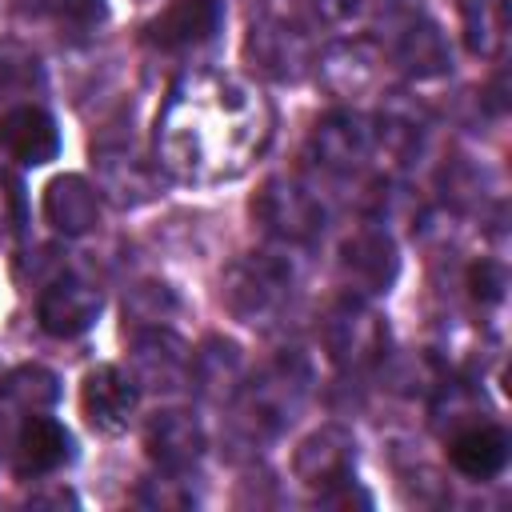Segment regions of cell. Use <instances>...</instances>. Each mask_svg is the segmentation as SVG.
Returning <instances> with one entry per match:
<instances>
[{
  "instance_id": "1",
  "label": "cell",
  "mask_w": 512,
  "mask_h": 512,
  "mask_svg": "<svg viewBox=\"0 0 512 512\" xmlns=\"http://www.w3.org/2000/svg\"><path fill=\"white\" fill-rule=\"evenodd\" d=\"M272 140V104L260 88L232 72H184L160 116L156 156L160 168L188 184H216L240 176Z\"/></svg>"
},
{
  "instance_id": "2",
  "label": "cell",
  "mask_w": 512,
  "mask_h": 512,
  "mask_svg": "<svg viewBox=\"0 0 512 512\" xmlns=\"http://www.w3.org/2000/svg\"><path fill=\"white\" fill-rule=\"evenodd\" d=\"M292 288H296V268L288 256L280 252H244L224 268L220 280V300L224 308L252 328H268L284 316V308L292 304Z\"/></svg>"
},
{
  "instance_id": "3",
  "label": "cell",
  "mask_w": 512,
  "mask_h": 512,
  "mask_svg": "<svg viewBox=\"0 0 512 512\" xmlns=\"http://www.w3.org/2000/svg\"><path fill=\"white\" fill-rule=\"evenodd\" d=\"M308 380L312 376H308V364L300 356H280V360L264 364L232 396L240 436H248L256 444V440H272L276 432H284L308 396Z\"/></svg>"
},
{
  "instance_id": "4",
  "label": "cell",
  "mask_w": 512,
  "mask_h": 512,
  "mask_svg": "<svg viewBox=\"0 0 512 512\" xmlns=\"http://www.w3.org/2000/svg\"><path fill=\"white\" fill-rule=\"evenodd\" d=\"M248 212L268 236H276L284 244H312L328 220L324 200L296 176H268L256 188Z\"/></svg>"
},
{
  "instance_id": "5",
  "label": "cell",
  "mask_w": 512,
  "mask_h": 512,
  "mask_svg": "<svg viewBox=\"0 0 512 512\" xmlns=\"http://www.w3.org/2000/svg\"><path fill=\"white\" fill-rule=\"evenodd\" d=\"M324 348L340 372H368L388 356V324L360 296H344L324 316Z\"/></svg>"
},
{
  "instance_id": "6",
  "label": "cell",
  "mask_w": 512,
  "mask_h": 512,
  "mask_svg": "<svg viewBox=\"0 0 512 512\" xmlns=\"http://www.w3.org/2000/svg\"><path fill=\"white\" fill-rule=\"evenodd\" d=\"M308 156L336 176L364 172L376 164V120L356 108H332L308 132Z\"/></svg>"
},
{
  "instance_id": "7",
  "label": "cell",
  "mask_w": 512,
  "mask_h": 512,
  "mask_svg": "<svg viewBox=\"0 0 512 512\" xmlns=\"http://www.w3.org/2000/svg\"><path fill=\"white\" fill-rule=\"evenodd\" d=\"M340 280L352 296H384L400 276V252L392 232L380 224H364L340 244Z\"/></svg>"
},
{
  "instance_id": "8",
  "label": "cell",
  "mask_w": 512,
  "mask_h": 512,
  "mask_svg": "<svg viewBox=\"0 0 512 512\" xmlns=\"http://www.w3.org/2000/svg\"><path fill=\"white\" fill-rule=\"evenodd\" d=\"M244 52H248L252 68H260L272 80H300L308 72V64H312V40L288 16H260V20H252Z\"/></svg>"
},
{
  "instance_id": "9",
  "label": "cell",
  "mask_w": 512,
  "mask_h": 512,
  "mask_svg": "<svg viewBox=\"0 0 512 512\" xmlns=\"http://www.w3.org/2000/svg\"><path fill=\"white\" fill-rule=\"evenodd\" d=\"M352 468H356V440L340 428V424H324L316 428L312 436H304L296 444V456H292V472L304 488H312L316 496L352 480Z\"/></svg>"
},
{
  "instance_id": "10",
  "label": "cell",
  "mask_w": 512,
  "mask_h": 512,
  "mask_svg": "<svg viewBox=\"0 0 512 512\" xmlns=\"http://www.w3.org/2000/svg\"><path fill=\"white\" fill-rule=\"evenodd\" d=\"M220 24H224L220 0H172L148 20L144 36L160 52H192L212 44Z\"/></svg>"
},
{
  "instance_id": "11",
  "label": "cell",
  "mask_w": 512,
  "mask_h": 512,
  "mask_svg": "<svg viewBox=\"0 0 512 512\" xmlns=\"http://www.w3.org/2000/svg\"><path fill=\"white\" fill-rule=\"evenodd\" d=\"M140 404V380L116 364H100L80 384V408L96 432H124Z\"/></svg>"
},
{
  "instance_id": "12",
  "label": "cell",
  "mask_w": 512,
  "mask_h": 512,
  "mask_svg": "<svg viewBox=\"0 0 512 512\" xmlns=\"http://www.w3.org/2000/svg\"><path fill=\"white\" fill-rule=\"evenodd\" d=\"M100 304L104 300H100L96 284H88L80 276H56L36 300V320H40V328L48 336L68 340V336H80V332H88L96 324Z\"/></svg>"
},
{
  "instance_id": "13",
  "label": "cell",
  "mask_w": 512,
  "mask_h": 512,
  "mask_svg": "<svg viewBox=\"0 0 512 512\" xmlns=\"http://www.w3.org/2000/svg\"><path fill=\"white\" fill-rule=\"evenodd\" d=\"M188 364H192V352L168 328L148 324V328H136L132 332V376L140 384L164 388V392L168 388H180L188 380Z\"/></svg>"
},
{
  "instance_id": "14",
  "label": "cell",
  "mask_w": 512,
  "mask_h": 512,
  "mask_svg": "<svg viewBox=\"0 0 512 512\" xmlns=\"http://www.w3.org/2000/svg\"><path fill=\"white\" fill-rule=\"evenodd\" d=\"M72 460V432L52 420V416H24V424L16 428V440H12V468L16 476H48V472H60L64 464Z\"/></svg>"
},
{
  "instance_id": "15",
  "label": "cell",
  "mask_w": 512,
  "mask_h": 512,
  "mask_svg": "<svg viewBox=\"0 0 512 512\" xmlns=\"http://www.w3.org/2000/svg\"><path fill=\"white\" fill-rule=\"evenodd\" d=\"M204 444H208L204 440V424L184 408H164L144 428L148 456L168 472H188L204 456Z\"/></svg>"
},
{
  "instance_id": "16",
  "label": "cell",
  "mask_w": 512,
  "mask_h": 512,
  "mask_svg": "<svg viewBox=\"0 0 512 512\" xmlns=\"http://www.w3.org/2000/svg\"><path fill=\"white\" fill-rule=\"evenodd\" d=\"M0 148L12 160L36 168V164L56 160L60 128H56V120L40 104H12V108L0 112Z\"/></svg>"
},
{
  "instance_id": "17",
  "label": "cell",
  "mask_w": 512,
  "mask_h": 512,
  "mask_svg": "<svg viewBox=\"0 0 512 512\" xmlns=\"http://www.w3.org/2000/svg\"><path fill=\"white\" fill-rule=\"evenodd\" d=\"M508 432L500 424H488V420H472L464 424L452 440H448V460L460 476L468 480H492L504 472L508 464Z\"/></svg>"
},
{
  "instance_id": "18",
  "label": "cell",
  "mask_w": 512,
  "mask_h": 512,
  "mask_svg": "<svg viewBox=\"0 0 512 512\" xmlns=\"http://www.w3.org/2000/svg\"><path fill=\"white\" fill-rule=\"evenodd\" d=\"M96 172H100V188L116 204H144L160 192L156 168L140 152H132L128 144H100L96 148Z\"/></svg>"
},
{
  "instance_id": "19",
  "label": "cell",
  "mask_w": 512,
  "mask_h": 512,
  "mask_svg": "<svg viewBox=\"0 0 512 512\" xmlns=\"http://www.w3.org/2000/svg\"><path fill=\"white\" fill-rule=\"evenodd\" d=\"M44 220L60 236L92 232L96 220H100V192H96V184H88L76 172H64V176L48 180V188H44Z\"/></svg>"
},
{
  "instance_id": "20",
  "label": "cell",
  "mask_w": 512,
  "mask_h": 512,
  "mask_svg": "<svg viewBox=\"0 0 512 512\" xmlns=\"http://www.w3.org/2000/svg\"><path fill=\"white\" fill-rule=\"evenodd\" d=\"M392 60H396L408 76H416V80H436V76H444V72L452 68V48H448L444 32H440L432 20L416 16V20H408V24L396 32V40H392Z\"/></svg>"
},
{
  "instance_id": "21",
  "label": "cell",
  "mask_w": 512,
  "mask_h": 512,
  "mask_svg": "<svg viewBox=\"0 0 512 512\" xmlns=\"http://www.w3.org/2000/svg\"><path fill=\"white\" fill-rule=\"evenodd\" d=\"M188 380L196 384L200 396L208 400H232L236 388L244 384V364H240V348L232 340H204L196 352H192V364H188Z\"/></svg>"
},
{
  "instance_id": "22",
  "label": "cell",
  "mask_w": 512,
  "mask_h": 512,
  "mask_svg": "<svg viewBox=\"0 0 512 512\" xmlns=\"http://www.w3.org/2000/svg\"><path fill=\"white\" fill-rule=\"evenodd\" d=\"M320 80L336 92V96H360L364 88H372L376 72H380V56L368 40L352 36V40H340L332 44L320 60Z\"/></svg>"
},
{
  "instance_id": "23",
  "label": "cell",
  "mask_w": 512,
  "mask_h": 512,
  "mask_svg": "<svg viewBox=\"0 0 512 512\" xmlns=\"http://www.w3.org/2000/svg\"><path fill=\"white\" fill-rule=\"evenodd\" d=\"M464 48L480 60H496L508 44V0H460Z\"/></svg>"
},
{
  "instance_id": "24",
  "label": "cell",
  "mask_w": 512,
  "mask_h": 512,
  "mask_svg": "<svg viewBox=\"0 0 512 512\" xmlns=\"http://www.w3.org/2000/svg\"><path fill=\"white\" fill-rule=\"evenodd\" d=\"M0 396L24 412H44L60 400V380L44 364H20L0 376Z\"/></svg>"
},
{
  "instance_id": "25",
  "label": "cell",
  "mask_w": 512,
  "mask_h": 512,
  "mask_svg": "<svg viewBox=\"0 0 512 512\" xmlns=\"http://www.w3.org/2000/svg\"><path fill=\"white\" fill-rule=\"evenodd\" d=\"M44 88V68L24 44H0V108L32 104Z\"/></svg>"
},
{
  "instance_id": "26",
  "label": "cell",
  "mask_w": 512,
  "mask_h": 512,
  "mask_svg": "<svg viewBox=\"0 0 512 512\" xmlns=\"http://www.w3.org/2000/svg\"><path fill=\"white\" fill-rule=\"evenodd\" d=\"M28 12L48 20L64 36H88L104 24L108 4L104 0H28Z\"/></svg>"
},
{
  "instance_id": "27",
  "label": "cell",
  "mask_w": 512,
  "mask_h": 512,
  "mask_svg": "<svg viewBox=\"0 0 512 512\" xmlns=\"http://www.w3.org/2000/svg\"><path fill=\"white\" fill-rule=\"evenodd\" d=\"M136 500L148 504V508H188L196 496H192V488L184 484V472L160 468V476L144 480V488L136 492Z\"/></svg>"
},
{
  "instance_id": "28",
  "label": "cell",
  "mask_w": 512,
  "mask_h": 512,
  "mask_svg": "<svg viewBox=\"0 0 512 512\" xmlns=\"http://www.w3.org/2000/svg\"><path fill=\"white\" fill-rule=\"evenodd\" d=\"M312 12L320 24L336 28V32H360L372 16V0H312Z\"/></svg>"
},
{
  "instance_id": "29",
  "label": "cell",
  "mask_w": 512,
  "mask_h": 512,
  "mask_svg": "<svg viewBox=\"0 0 512 512\" xmlns=\"http://www.w3.org/2000/svg\"><path fill=\"white\" fill-rule=\"evenodd\" d=\"M24 232V188L16 176L0 172V240H16Z\"/></svg>"
},
{
  "instance_id": "30",
  "label": "cell",
  "mask_w": 512,
  "mask_h": 512,
  "mask_svg": "<svg viewBox=\"0 0 512 512\" xmlns=\"http://www.w3.org/2000/svg\"><path fill=\"white\" fill-rule=\"evenodd\" d=\"M468 288H472L476 300H500V296H504V268L492 264V260L472 264V272H468Z\"/></svg>"
},
{
  "instance_id": "31",
  "label": "cell",
  "mask_w": 512,
  "mask_h": 512,
  "mask_svg": "<svg viewBox=\"0 0 512 512\" xmlns=\"http://www.w3.org/2000/svg\"><path fill=\"white\" fill-rule=\"evenodd\" d=\"M4 444H8V428H4V420H0V460H4Z\"/></svg>"
}]
</instances>
